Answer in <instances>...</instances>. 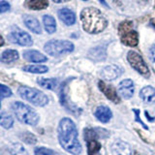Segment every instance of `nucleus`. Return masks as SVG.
Returning <instances> with one entry per match:
<instances>
[{"mask_svg": "<svg viewBox=\"0 0 155 155\" xmlns=\"http://www.w3.org/2000/svg\"><path fill=\"white\" fill-rule=\"evenodd\" d=\"M81 21L84 30L89 34H98L104 31L108 21L99 9L94 7L84 8L81 13Z\"/></svg>", "mask_w": 155, "mask_h": 155, "instance_id": "obj_2", "label": "nucleus"}, {"mask_svg": "<svg viewBox=\"0 0 155 155\" xmlns=\"http://www.w3.org/2000/svg\"><path fill=\"white\" fill-rule=\"evenodd\" d=\"M18 59V52L16 50H6L0 54V61L2 63H12Z\"/></svg>", "mask_w": 155, "mask_h": 155, "instance_id": "obj_20", "label": "nucleus"}, {"mask_svg": "<svg viewBox=\"0 0 155 155\" xmlns=\"http://www.w3.org/2000/svg\"><path fill=\"white\" fill-rule=\"evenodd\" d=\"M18 95L23 100L38 107H45L48 104V97L44 92L29 86H19L18 89Z\"/></svg>", "mask_w": 155, "mask_h": 155, "instance_id": "obj_5", "label": "nucleus"}, {"mask_svg": "<svg viewBox=\"0 0 155 155\" xmlns=\"http://www.w3.org/2000/svg\"><path fill=\"white\" fill-rule=\"evenodd\" d=\"M98 1H99L102 5H104L105 7H107V8H109V7H110V6H109V4L107 3L106 0H98Z\"/></svg>", "mask_w": 155, "mask_h": 155, "instance_id": "obj_33", "label": "nucleus"}, {"mask_svg": "<svg viewBox=\"0 0 155 155\" xmlns=\"http://www.w3.org/2000/svg\"><path fill=\"white\" fill-rule=\"evenodd\" d=\"M123 74V69L118 65H109L104 67L100 72V76L106 81H114Z\"/></svg>", "mask_w": 155, "mask_h": 155, "instance_id": "obj_10", "label": "nucleus"}, {"mask_svg": "<svg viewBox=\"0 0 155 155\" xmlns=\"http://www.w3.org/2000/svg\"><path fill=\"white\" fill-rule=\"evenodd\" d=\"M34 154L35 155H56L52 149L43 147H39L34 149Z\"/></svg>", "mask_w": 155, "mask_h": 155, "instance_id": "obj_28", "label": "nucleus"}, {"mask_svg": "<svg viewBox=\"0 0 155 155\" xmlns=\"http://www.w3.org/2000/svg\"><path fill=\"white\" fill-rule=\"evenodd\" d=\"M127 60L131 67L134 68L140 75L147 78L150 76V71L148 69L147 63L144 62L143 58L138 52H136L134 51H129L127 53Z\"/></svg>", "mask_w": 155, "mask_h": 155, "instance_id": "obj_8", "label": "nucleus"}, {"mask_svg": "<svg viewBox=\"0 0 155 155\" xmlns=\"http://www.w3.org/2000/svg\"><path fill=\"white\" fill-rule=\"evenodd\" d=\"M88 57L95 61H102L106 59V50L103 47H96L91 48L88 52Z\"/></svg>", "mask_w": 155, "mask_h": 155, "instance_id": "obj_21", "label": "nucleus"}, {"mask_svg": "<svg viewBox=\"0 0 155 155\" xmlns=\"http://www.w3.org/2000/svg\"><path fill=\"white\" fill-rule=\"evenodd\" d=\"M140 97L147 104L155 103V88L152 86H144L140 91Z\"/></svg>", "mask_w": 155, "mask_h": 155, "instance_id": "obj_18", "label": "nucleus"}, {"mask_svg": "<svg viewBox=\"0 0 155 155\" xmlns=\"http://www.w3.org/2000/svg\"><path fill=\"white\" fill-rule=\"evenodd\" d=\"M82 1H87V0H82Z\"/></svg>", "mask_w": 155, "mask_h": 155, "instance_id": "obj_36", "label": "nucleus"}, {"mask_svg": "<svg viewBox=\"0 0 155 155\" xmlns=\"http://www.w3.org/2000/svg\"><path fill=\"white\" fill-rule=\"evenodd\" d=\"M43 23L46 31L48 34H52L56 31V21L54 18L50 16V15H45L43 17Z\"/></svg>", "mask_w": 155, "mask_h": 155, "instance_id": "obj_22", "label": "nucleus"}, {"mask_svg": "<svg viewBox=\"0 0 155 155\" xmlns=\"http://www.w3.org/2000/svg\"><path fill=\"white\" fill-rule=\"evenodd\" d=\"M3 45H4V39L1 35H0V47L3 46Z\"/></svg>", "mask_w": 155, "mask_h": 155, "instance_id": "obj_35", "label": "nucleus"}, {"mask_svg": "<svg viewBox=\"0 0 155 155\" xmlns=\"http://www.w3.org/2000/svg\"><path fill=\"white\" fill-rule=\"evenodd\" d=\"M95 116L99 121L103 123H108L113 117V113L108 106H99L95 110Z\"/></svg>", "mask_w": 155, "mask_h": 155, "instance_id": "obj_15", "label": "nucleus"}, {"mask_svg": "<svg viewBox=\"0 0 155 155\" xmlns=\"http://www.w3.org/2000/svg\"><path fill=\"white\" fill-rule=\"evenodd\" d=\"M11 110L16 115V118L23 124L36 126L40 120V116L37 111L22 102H13L11 104Z\"/></svg>", "mask_w": 155, "mask_h": 155, "instance_id": "obj_4", "label": "nucleus"}, {"mask_svg": "<svg viewBox=\"0 0 155 155\" xmlns=\"http://www.w3.org/2000/svg\"><path fill=\"white\" fill-rule=\"evenodd\" d=\"M132 110H133V113L135 114V116H136V117H135V121H137V122H139L140 125L143 126V127L144 129H147H147H148V127H147V126L143 122V120L140 119V110H139L138 109H133Z\"/></svg>", "mask_w": 155, "mask_h": 155, "instance_id": "obj_30", "label": "nucleus"}, {"mask_svg": "<svg viewBox=\"0 0 155 155\" xmlns=\"http://www.w3.org/2000/svg\"><path fill=\"white\" fill-rule=\"evenodd\" d=\"M25 7L33 10V11H40L48 8V0H25Z\"/></svg>", "mask_w": 155, "mask_h": 155, "instance_id": "obj_19", "label": "nucleus"}, {"mask_svg": "<svg viewBox=\"0 0 155 155\" xmlns=\"http://www.w3.org/2000/svg\"><path fill=\"white\" fill-rule=\"evenodd\" d=\"M154 26H155V23H154Z\"/></svg>", "mask_w": 155, "mask_h": 155, "instance_id": "obj_37", "label": "nucleus"}, {"mask_svg": "<svg viewBox=\"0 0 155 155\" xmlns=\"http://www.w3.org/2000/svg\"><path fill=\"white\" fill-rule=\"evenodd\" d=\"M53 2H55V3H58V4H60V3H64V2H68V1H70V0H52Z\"/></svg>", "mask_w": 155, "mask_h": 155, "instance_id": "obj_34", "label": "nucleus"}, {"mask_svg": "<svg viewBox=\"0 0 155 155\" xmlns=\"http://www.w3.org/2000/svg\"><path fill=\"white\" fill-rule=\"evenodd\" d=\"M9 151L11 155H28L25 147L19 143H13L9 147Z\"/></svg>", "mask_w": 155, "mask_h": 155, "instance_id": "obj_25", "label": "nucleus"}, {"mask_svg": "<svg viewBox=\"0 0 155 155\" xmlns=\"http://www.w3.org/2000/svg\"><path fill=\"white\" fill-rule=\"evenodd\" d=\"M37 82L41 87L48 90H54L58 84V81L56 79H45V78L38 79Z\"/></svg>", "mask_w": 155, "mask_h": 155, "instance_id": "obj_23", "label": "nucleus"}, {"mask_svg": "<svg viewBox=\"0 0 155 155\" xmlns=\"http://www.w3.org/2000/svg\"><path fill=\"white\" fill-rule=\"evenodd\" d=\"M23 71L33 74H44L48 71V68L45 65H27L23 67Z\"/></svg>", "mask_w": 155, "mask_h": 155, "instance_id": "obj_26", "label": "nucleus"}, {"mask_svg": "<svg viewBox=\"0 0 155 155\" xmlns=\"http://www.w3.org/2000/svg\"><path fill=\"white\" fill-rule=\"evenodd\" d=\"M14 125V118L11 114H9L5 111L0 113V126L4 129H11Z\"/></svg>", "mask_w": 155, "mask_h": 155, "instance_id": "obj_24", "label": "nucleus"}, {"mask_svg": "<svg viewBox=\"0 0 155 155\" xmlns=\"http://www.w3.org/2000/svg\"><path fill=\"white\" fill-rule=\"evenodd\" d=\"M8 39L11 43L18 44V45L23 47H29L33 44L31 36L25 31H22L18 28L14 29L13 31L10 32L8 35Z\"/></svg>", "mask_w": 155, "mask_h": 155, "instance_id": "obj_9", "label": "nucleus"}, {"mask_svg": "<svg viewBox=\"0 0 155 155\" xmlns=\"http://www.w3.org/2000/svg\"><path fill=\"white\" fill-rule=\"evenodd\" d=\"M98 87L109 100L113 101L115 104L120 103V99L117 95V92H116L115 88L113 85H110L108 84H106V82L103 81H98Z\"/></svg>", "mask_w": 155, "mask_h": 155, "instance_id": "obj_11", "label": "nucleus"}, {"mask_svg": "<svg viewBox=\"0 0 155 155\" xmlns=\"http://www.w3.org/2000/svg\"><path fill=\"white\" fill-rule=\"evenodd\" d=\"M118 34L121 43L128 47H137L139 44V34L133 29V22L124 21L118 25Z\"/></svg>", "mask_w": 155, "mask_h": 155, "instance_id": "obj_6", "label": "nucleus"}, {"mask_svg": "<svg viewBox=\"0 0 155 155\" xmlns=\"http://www.w3.org/2000/svg\"><path fill=\"white\" fill-rule=\"evenodd\" d=\"M22 55L24 59L29 62L42 63V62H46L48 60L47 56L44 55L43 53L39 52L38 51H34V50H28V51H23Z\"/></svg>", "mask_w": 155, "mask_h": 155, "instance_id": "obj_16", "label": "nucleus"}, {"mask_svg": "<svg viewBox=\"0 0 155 155\" xmlns=\"http://www.w3.org/2000/svg\"><path fill=\"white\" fill-rule=\"evenodd\" d=\"M9 9H10V4L7 1L0 2V14L9 11Z\"/></svg>", "mask_w": 155, "mask_h": 155, "instance_id": "obj_31", "label": "nucleus"}, {"mask_svg": "<svg viewBox=\"0 0 155 155\" xmlns=\"http://www.w3.org/2000/svg\"><path fill=\"white\" fill-rule=\"evenodd\" d=\"M109 135V131H107L105 128H85L84 136L86 142L88 155H101L102 144L99 142V139L108 138Z\"/></svg>", "mask_w": 155, "mask_h": 155, "instance_id": "obj_3", "label": "nucleus"}, {"mask_svg": "<svg viewBox=\"0 0 155 155\" xmlns=\"http://www.w3.org/2000/svg\"><path fill=\"white\" fill-rule=\"evenodd\" d=\"M148 54H149L150 60H151L152 62H154L155 61V44H154L153 46L150 47L149 51H148Z\"/></svg>", "mask_w": 155, "mask_h": 155, "instance_id": "obj_32", "label": "nucleus"}, {"mask_svg": "<svg viewBox=\"0 0 155 155\" xmlns=\"http://www.w3.org/2000/svg\"><path fill=\"white\" fill-rule=\"evenodd\" d=\"M12 95V90L8 86L0 84V99L7 98Z\"/></svg>", "mask_w": 155, "mask_h": 155, "instance_id": "obj_29", "label": "nucleus"}, {"mask_svg": "<svg viewBox=\"0 0 155 155\" xmlns=\"http://www.w3.org/2000/svg\"><path fill=\"white\" fill-rule=\"evenodd\" d=\"M19 138H21L23 143H25L27 144H35L37 143V139L33 134L29 133V132H23L19 135Z\"/></svg>", "mask_w": 155, "mask_h": 155, "instance_id": "obj_27", "label": "nucleus"}, {"mask_svg": "<svg viewBox=\"0 0 155 155\" xmlns=\"http://www.w3.org/2000/svg\"><path fill=\"white\" fill-rule=\"evenodd\" d=\"M118 92L124 99L132 98V96L134 95V92H135V86H134L133 81L130 79L121 81L118 85Z\"/></svg>", "mask_w": 155, "mask_h": 155, "instance_id": "obj_12", "label": "nucleus"}, {"mask_svg": "<svg viewBox=\"0 0 155 155\" xmlns=\"http://www.w3.org/2000/svg\"><path fill=\"white\" fill-rule=\"evenodd\" d=\"M23 21H24V24L26 25V27L29 30H31L33 33H35V34L42 33L40 22H39V21L36 18L29 16V15H25V16H23Z\"/></svg>", "mask_w": 155, "mask_h": 155, "instance_id": "obj_17", "label": "nucleus"}, {"mask_svg": "<svg viewBox=\"0 0 155 155\" xmlns=\"http://www.w3.org/2000/svg\"><path fill=\"white\" fill-rule=\"evenodd\" d=\"M113 155H133L132 148L123 140H116L110 147Z\"/></svg>", "mask_w": 155, "mask_h": 155, "instance_id": "obj_13", "label": "nucleus"}, {"mask_svg": "<svg viewBox=\"0 0 155 155\" xmlns=\"http://www.w3.org/2000/svg\"><path fill=\"white\" fill-rule=\"evenodd\" d=\"M75 46L70 41L66 40H51L45 44L44 50L51 56H59L74 51Z\"/></svg>", "mask_w": 155, "mask_h": 155, "instance_id": "obj_7", "label": "nucleus"}, {"mask_svg": "<svg viewBox=\"0 0 155 155\" xmlns=\"http://www.w3.org/2000/svg\"><path fill=\"white\" fill-rule=\"evenodd\" d=\"M58 140L66 151L73 155L81 152V144L78 138V130L72 119L64 117L59 121L57 128Z\"/></svg>", "mask_w": 155, "mask_h": 155, "instance_id": "obj_1", "label": "nucleus"}, {"mask_svg": "<svg viewBox=\"0 0 155 155\" xmlns=\"http://www.w3.org/2000/svg\"><path fill=\"white\" fill-rule=\"evenodd\" d=\"M58 18L62 22H64L67 26H71L76 22V15L72 10L68 8H62L58 11Z\"/></svg>", "mask_w": 155, "mask_h": 155, "instance_id": "obj_14", "label": "nucleus"}]
</instances>
